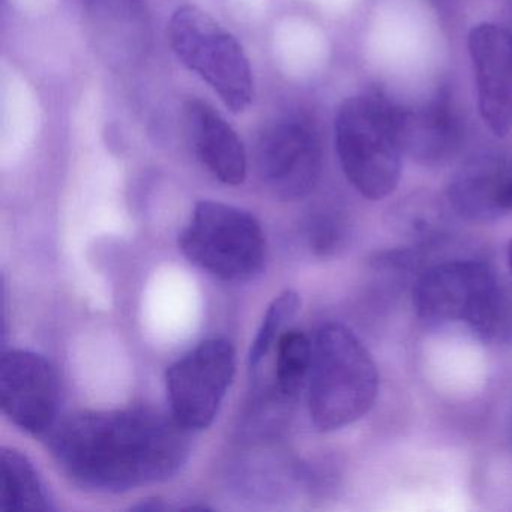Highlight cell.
Here are the masks:
<instances>
[{
    "label": "cell",
    "mask_w": 512,
    "mask_h": 512,
    "mask_svg": "<svg viewBox=\"0 0 512 512\" xmlns=\"http://www.w3.org/2000/svg\"><path fill=\"white\" fill-rule=\"evenodd\" d=\"M187 431L151 409L83 410L55 424L49 446L74 484L119 493L175 475L190 451Z\"/></svg>",
    "instance_id": "obj_1"
},
{
    "label": "cell",
    "mask_w": 512,
    "mask_h": 512,
    "mask_svg": "<svg viewBox=\"0 0 512 512\" xmlns=\"http://www.w3.org/2000/svg\"><path fill=\"white\" fill-rule=\"evenodd\" d=\"M379 373L350 329L329 323L317 332L308 377V409L320 431H335L364 418L377 397Z\"/></svg>",
    "instance_id": "obj_2"
},
{
    "label": "cell",
    "mask_w": 512,
    "mask_h": 512,
    "mask_svg": "<svg viewBox=\"0 0 512 512\" xmlns=\"http://www.w3.org/2000/svg\"><path fill=\"white\" fill-rule=\"evenodd\" d=\"M335 146L347 181L362 197L376 202L394 193L404 151L388 97L347 98L335 118Z\"/></svg>",
    "instance_id": "obj_3"
},
{
    "label": "cell",
    "mask_w": 512,
    "mask_h": 512,
    "mask_svg": "<svg viewBox=\"0 0 512 512\" xmlns=\"http://www.w3.org/2000/svg\"><path fill=\"white\" fill-rule=\"evenodd\" d=\"M413 308L430 325L464 323L484 341L499 340L511 326L496 275L475 260H449L422 272L413 287Z\"/></svg>",
    "instance_id": "obj_4"
},
{
    "label": "cell",
    "mask_w": 512,
    "mask_h": 512,
    "mask_svg": "<svg viewBox=\"0 0 512 512\" xmlns=\"http://www.w3.org/2000/svg\"><path fill=\"white\" fill-rule=\"evenodd\" d=\"M179 248L197 268L224 281H247L265 265L266 239L259 221L235 206L200 202L179 235Z\"/></svg>",
    "instance_id": "obj_5"
},
{
    "label": "cell",
    "mask_w": 512,
    "mask_h": 512,
    "mask_svg": "<svg viewBox=\"0 0 512 512\" xmlns=\"http://www.w3.org/2000/svg\"><path fill=\"white\" fill-rule=\"evenodd\" d=\"M169 41L179 61L205 80L227 109L242 113L253 101L254 85L244 49L229 31L193 5L176 10Z\"/></svg>",
    "instance_id": "obj_6"
},
{
    "label": "cell",
    "mask_w": 512,
    "mask_h": 512,
    "mask_svg": "<svg viewBox=\"0 0 512 512\" xmlns=\"http://www.w3.org/2000/svg\"><path fill=\"white\" fill-rule=\"evenodd\" d=\"M236 370L232 344L206 340L170 365L166 374L172 416L185 430L208 428L217 416Z\"/></svg>",
    "instance_id": "obj_7"
},
{
    "label": "cell",
    "mask_w": 512,
    "mask_h": 512,
    "mask_svg": "<svg viewBox=\"0 0 512 512\" xmlns=\"http://www.w3.org/2000/svg\"><path fill=\"white\" fill-rule=\"evenodd\" d=\"M322 142L310 119L287 115L263 127L257 142V169L278 199H304L322 173Z\"/></svg>",
    "instance_id": "obj_8"
},
{
    "label": "cell",
    "mask_w": 512,
    "mask_h": 512,
    "mask_svg": "<svg viewBox=\"0 0 512 512\" xmlns=\"http://www.w3.org/2000/svg\"><path fill=\"white\" fill-rule=\"evenodd\" d=\"M0 403L11 422L32 434L49 433L59 407L58 376L29 350H8L0 361Z\"/></svg>",
    "instance_id": "obj_9"
},
{
    "label": "cell",
    "mask_w": 512,
    "mask_h": 512,
    "mask_svg": "<svg viewBox=\"0 0 512 512\" xmlns=\"http://www.w3.org/2000/svg\"><path fill=\"white\" fill-rule=\"evenodd\" d=\"M469 53L482 121L494 136L505 137L512 131V35L482 23L470 31Z\"/></svg>",
    "instance_id": "obj_10"
},
{
    "label": "cell",
    "mask_w": 512,
    "mask_h": 512,
    "mask_svg": "<svg viewBox=\"0 0 512 512\" xmlns=\"http://www.w3.org/2000/svg\"><path fill=\"white\" fill-rule=\"evenodd\" d=\"M449 208L469 223H493L512 211V157L485 154L467 161L449 182Z\"/></svg>",
    "instance_id": "obj_11"
},
{
    "label": "cell",
    "mask_w": 512,
    "mask_h": 512,
    "mask_svg": "<svg viewBox=\"0 0 512 512\" xmlns=\"http://www.w3.org/2000/svg\"><path fill=\"white\" fill-rule=\"evenodd\" d=\"M394 116L404 154L418 163L440 166L460 149L463 127L448 95L439 94L419 106L394 104Z\"/></svg>",
    "instance_id": "obj_12"
},
{
    "label": "cell",
    "mask_w": 512,
    "mask_h": 512,
    "mask_svg": "<svg viewBox=\"0 0 512 512\" xmlns=\"http://www.w3.org/2000/svg\"><path fill=\"white\" fill-rule=\"evenodd\" d=\"M86 23L98 52L124 67L143 58L151 43V23L143 0H83Z\"/></svg>",
    "instance_id": "obj_13"
},
{
    "label": "cell",
    "mask_w": 512,
    "mask_h": 512,
    "mask_svg": "<svg viewBox=\"0 0 512 512\" xmlns=\"http://www.w3.org/2000/svg\"><path fill=\"white\" fill-rule=\"evenodd\" d=\"M187 124L194 151L203 166L226 185H241L247 178V152L238 134L209 104L191 100Z\"/></svg>",
    "instance_id": "obj_14"
},
{
    "label": "cell",
    "mask_w": 512,
    "mask_h": 512,
    "mask_svg": "<svg viewBox=\"0 0 512 512\" xmlns=\"http://www.w3.org/2000/svg\"><path fill=\"white\" fill-rule=\"evenodd\" d=\"M0 506L4 511H50L49 496L31 461L14 449L0 452Z\"/></svg>",
    "instance_id": "obj_15"
},
{
    "label": "cell",
    "mask_w": 512,
    "mask_h": 512,
    "mask_svg": "<svg viewBox=\"0 0 512 512\" xmlns=\"http://www.w3.org/2000/svg\"><path fill=\"white\" fill-rule=\"evenodd\" d=\"M275 385L284 398H295L310 377L313 343L304 332L290 329L278 338Z\"/></svg>",
    "instance_id": "obj_16"
},
{
    "label": "cell",
    "mask_w": 512,
    "mask_h": 512,
    "mask_svg": "<svg viewBox=\"0 0 512 512\" xmlns=\"http://www.w3.org/2000/svg\"><path fill=\"white\" fill-rule=\"evenodd\" d=\"M301 299L293 290L278 295L277 298L269 305L265 317H263L262 326L257 332L256 340L250 350V367L251 370H257L260 362L268 356L272 347L277 344L278 338L283 334L284 326L290 322L298 313Z\"/></svg>",
    "instance_id": "obj_17"
},
{
    "label": "cell",
    "mask_w": 512,
    "mask_h": 512,
    "mask_svg": "<svg viewBox=\"0 0 512 512\" xmlns=\"http://www.w3.org/2000/svg\"><path fill=\"white\" fill-rule=\"evenodd\" d=\"M341 236H343V232H341L340 224L334 218L320 217L311 223V247L317 254L332 253L340 244Z\"/></svg>",
    "instance_id": "obj_18"
},
{
    "label": "cell",
    "mask_w": 512,
    "mask_h": 512,
    "mask_svg": "<svg viewBox=\"0 0 512 512\" xmlns=\"http://www.w3.org/2000/svg\"><path fill=\"white\" fill-rule=\"evenodd\" d=\"M506 257H508V265L512 275V241H509L508 248H506Z\"/></svg>",
    "instance_id": "obj_19"
}]
</instances>
